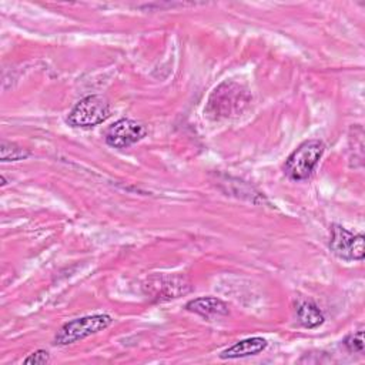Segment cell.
I'll list each match as a JSON object with an SVG mask.
<instances>
[{
	"label": "cell",
	"mask_w": 365,
	"mask_h": 365,
	"mask_svg": "<svg viewBox=\"0 0 365 365\" xmlns=\"http://www.w3.org/2000/svg\"><path fill=\"white\" fill-rule=\"evenodd\" d=\"M23 362L30 364V365H44V364L50 362V355L44 349H38V351L30 354Z\"/></svg>",
	"instance_id": "13"
},
{
	"label": "cell",
	"mask_w": 365,
	"mask_h": 365,
	"mask_svg": "<svg viewBox=\"0 0 365 365\" xmlns=\"http://www.w3.org/2000/svg\"><path fill=\"white\" fill-rule=\"evenodd\" d=\"M190 289V282L181 277L171 275H154L144 285L145 294L150 295L154 301H168L178 298L180 295L187 294Z\"/></svg>",
	"instance_id": "6"
},
{
	"label": "cell",
	"mask_w": 365,
	"mask_h": 365,
	"mask_svg": "<svg viewBox=\"0 0 365 365\" xmlns=\"http://www.w3.org/2000/svg\"><path fill=\"white\" fill-rule=\"evenodd\" d=\"M297 318L298 322L308 329L318 328L324 324V314L322 311L311 301H302L297 307Z\"/></svg>",
	"instance_id": "10"
},
{
	"label": "cell",
	"mask_w": 365,
	"mask_h": 365,
	"mask_svg": "<svg viewBox=\"0 0 365 365\" xmlns=\"http://www.w3.org/2000/svg\"><path fill=\"white\" fill-rule=\"evenodd\" d=\"M344 345L351 354H362L364 352V331L358 329L354 334H349L344 339Z\"/></svg>",
	"instance_id": "12"
},
{
	"label": "cell",
	"mask_w": 365,
	"mask_h": 365,
	"mask_svg": "<svg viewBox=\"0 0 365 365\" xmlns=\"http://www.w3.org/2000/svg\"><path fill=\"white\" fill-rule=\"evenodd\" d=\"M31 153L21 147V145H17L16 143H9L6 140L1 141L0 144V160L3 163L6 161H19V160H24L30 155Z\"/></svg>",
	"instance_id": "11"
},
{
	"label": "cell",
	"mask_w": 365,
	"mask_h": 365,
	"mask_svg": "<svg viewBox=\"0 0 365 365\" xmlns=\"http://www.w3.org/2000/svg\"><path fill=\"white\" fill-rule=\"evenodd\" d=\"M325 145L319 140H307L299 144L285 160L284 171L292 181L307 180L324 154Z\"/></svg>",
	"instance_id": "2"
},
{
	"label": "cell",
	"mask_w": 365,
	"mask_h": 365,
	"mask_svg": "<svg viewBox=\"0 0 365 365\" xmlns=\"http://www.w3.org/2000/svg\"><path fill=\"white\" fill-rule=\"evenodd\" d=\"M111 322H113L111 317L106 314H94V315L71 319L57 331L54 336V344L61 346L74 344L77 341H81L93 334H97L106 329Z\"/></svg>",
	"instance_id": "4"
},
{
	"label": "cell",
	"mask_w": 365,
	"mask_h": 365,
	"mask_svg": "<svg viewBox=\"0 0 365 365\" xmlns=\"http://www.w3.org/2000/svg\"><path fill=\"white\" fill-rule=\"evenodd\" d=\"M250 103L248 91L235 81H224L208 97L204 113L214 118H228L240 114Z\"/></svg>",
	"instance_id": "1"
},
{
	"label": "cell",
	"mask_w": 365,
	"mask_h": 365,
	"mask_svg": "<svg viewBox=\"0 0 365 365\" xmlns=\"http://www.w3.org/2000/svg\"><path fill=\"white\" fill-rule=\"evenodd\" d=\"M268 342L261 336H251L241 339L235 342L234 345L228 346L220 354L221 359H237V358H245L251 355H257L262 352L267 348Z\"/></svg>",
	"instance_id": "9"
},
{
	"label": "cell",
	"mask_w": 365,
	"mask_h": 365,
	"mask_svg": "<svg viewBox=\"0 0 365 365\" xmlns=\"http://www.w3.org/2000/svg\"><path fill=\"white\" fill-rule=\"evenodd\" d=\"M185 309L194 314H198L204 318H214V317H225L230 314L228 305L215 297H200L191 299L185 304Z\"/></svg>",
	"instance_id": "8"
},
{
	"label": "cell",
	"mask_w": 365,
	"mask_h": 365,
	"mask_svg": "<svg viewBox=\"0 0 365 365\" xmlns=\"http://www.w3.org/2000/svg\"><path fill=\"white\" fill-rule=\"evenodd\" d=\"M364 235L352 234L342 225L334 224L331 228L329 248L331 251L345 261H362L365 257Z\"/></svg>",
	"instance_id": "5"
},
{
	"label": "cell",
	"mask_w": 365,
	"mask_h": 365,
	"mask_svg": "<svg viewBox=\"0 0 365 365\" xmlns=\"http://www.w3.org/2000/svg\"><path fill=\"white\" fill-rule=\"evenodd\" d=\"M145 135V127L135 120L121 118L106 133V143L114 148H127Z\"/></svg>",
	"instance_id": "7"
},
{
	"label": "cell",
	"mask_w": 365,
	"mask_h": 365,
	"mask_svg": "<svg viewBox=\"0 0 365 365\" xmlns=\"http://www.w3.org/2000/svg\"><path fill=\"white\" fill-rule=\"evenodd\" d=\"M111 113L110 103L100 94L81 98L68 113L67 123L76 128H91L104 123Z\"/></svg>",
	"instance_id": "3"
}]
</instances>
